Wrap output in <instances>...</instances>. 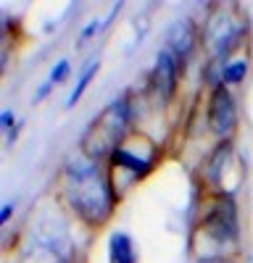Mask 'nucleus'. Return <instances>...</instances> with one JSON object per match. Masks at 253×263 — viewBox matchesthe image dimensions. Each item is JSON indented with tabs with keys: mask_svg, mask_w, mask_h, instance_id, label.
Wrapping results in <instances>:
<instances>
[{
	"mask_svg": "<svg viewBox=\"0 0 253 263\" xmlns=\"http://www.w3.org/2000/svg\"><path fill=\"white\" fill-rule=\"evenodd\" d=\"M66 197L77 216L87 224H103L114 208V192L109 179L100 174L98 161L84 153L66 163Z\"/></svg>",
	"mask_w": 253,
	"mask_h": 263,
	"instance_id": "obj_1",
	"label": "nucleus"
},
{
	"mask_svg": "<svg viewBox=\"0 0 253 263\" xmlns=\"http://www.w3.org/2000/svg\"><path fill=\"white\" fill-rule=\"evenodd\" d=\"M127 126H130V103L121 98V100H114L90 124L87 135H84V140H82V153L90 156L93 161L114 156V153L119 150V142L124 137Z\"/></svg>",
	"mask_w": 253,
	"mask_h": 263,
	"instance_id": "obj_2",
	"label": "nucleus"
},
{
	"mask_svg": "<svg viewBox=\"0 0 253 263\" xmlns=\"http://www.w3.org/2000/svg\"><path fill=\"white\" fill-rule=\"evenodd\" d=\"M243 34V24L240 18H235L229 11H216L211 13L208 24H206V45L211 48V53H214L216 58L227 55L232 50V45L240 40Z\"/></svg>",
	"mask_w": 253,
	"mask_h": 263,
	"instance_id": "obj_3",
	"label": "nucleus"
},
{
	"mask_svg": "<svg viewBox=\"0 0 253 263\" xmlns=\"http://www.w3.org/2000/svg\"><path fill=\"white\" fill-rule=\"evenodd\" d=\"M206 229L219 242H235L238 239V211L229 197H219L211 205V213L206 216Z\"/></svg>",
	"mask_w": 253,
	"mask_h": 263,
	"instance_id": "obj_4",
	"label": "nucleus"
},
{
	"mask_svg": "<svg viewBox=\"0 0 253 263\" xmlns=\"http://www.w3.org/2000/svg\"><path fill=\"white\" fill-rule=\"evenodd\" d=\"M235 121H238V111H235V98L229 95L227 87H216L211 92V100H208V124H211V132L219 137L229 135L235 129Z\"/></svg>",
	"mask_w": 253,
	"mask_h": 263,
	"instance_id": "obj_5",
	"label": "nucleus"
},
{
	"mask_svg": "<svg viewBox=\"0 0 253 263\" xmlns=\"http://www.w3.org/2000/svg\"><path fill=\"white\" fill-rule=\"evenodd\" d=\"M179 69H182V61L164 48L156 58V66H153V74H151V82L156 87V92L161 98H172L174 95V87H177V79H179Z\"/></svg>",
	"mask_w": 253,
	"mask_h": 263,
	"instance_id": "obj_6",
	"label": "nucleus"
},
{
	"mask_svg": "<svg viewBox=\"0 0 253 263\" xmlns=\"http://www.w3.org/2000/svg\"><path fill=\"white\" fill-rule=\"evenodd\" d=\"M166 48L172 50L179 61H185L195 48V27L190 18H177L166 29Z\"/></svg>",
	"mask_w": 253,
	"mask_h": 263,
	"instance_id": "obj_7",
	"label": "nucleus"
},
{
	"mask_svg": "<svg viewBox=\"0 0 253 263\" xmlns=\"http://www.w3.org/2000/svg\"><path fill=\"white\" fill-rule=\"evenodd\" d=\"M109 260L111 263H137V255H135V245L130 234L124 232H116L109 242Z\"/></svg>",
	"mask_w": 253,
	"mask_h": 263,
	"instance_id": "obj_8",
	"label": "nucleus"
},
{
	"mask_svg": "<svg viewBox=\"0 0 253 263\" xmlns=\"http://www.w3.org/2000/svg\"><path fill=\"white\" fill-rule=\"evenodd\" d=\"M111 161H114L116 166H121V168L135 171V174H145L148 168H151V161H142V158L132 156V153H130V150H124V147H119V150L114 153Z\"/></svg>",
	"mask_w": 253,
	"mask_h": 263,
	"instance_id": "obj_9",
	"label": "nucleus"
},
{
	"mask_svg": "<svg viewBox=\"0 0 253 263\" xmlns=\"http://www.w3.org/2000/svg\"><path fill=\"white\" fill-rule=\"evenodd\" d=\"M229 156H232V147H229V145H219V150L211 156V163H208V177H211V182L219 184L222 174H224V168H227V163H229Z\"/></svg>",
	"mask_w": 253,
	"mask_h": 263,
	"instance_id": "obj_10",
	"label": "nucleus"
},
{
	"mask_svg": "<svg viewBox=\"0 0 253 263\" xmlns=\"http://www.w3.org/2000/svg\"><path fill=\"white\" fill-rule=\"evenodd\" d=\"M95 71H98V61L93 58L87 66H84V74L79 77V82H77V87L71 90V95H69V105H74L82 95H84V90H87V84H90V79L95 77Z\"/></svg>",
	"mask_w": 253,
	"mask_h": 263,
	"instance_id": "obj_11",
	"label": "nucleus"
},
{
	"mask_svg": "<svg viewBox=\"0 0 253 263\" xmlns=\"http://www.w3.org/2000/svg\"><path fill=\"white\" fill-rule=\"evenodd\" d=\"M245 77V61H232L224 69V84H238Z\"/></svg>",
	"mask_w": 253,
	"mask_h": 263,
	"instance_id": "obj_12",
	"label": "nucleus"
},
{
	"mask_svg": "<svg viewBox=\"0 0 253 263\" xmlns=\"http://www.w3.org/2000/svg\"><path fill=\"white\" fill-rule=\"evenodd\" d=\"M66 74H69V61L61 58V61L53 66V71H50V77H48V84L53 87L56 82H63V79H66Z\"/></svg>",
	"mask_w": 253,
	"mask_h": 263,
	"instance_id": "obj_13",
	"label": "nucleus"
},
{
	"mask_svg": "<svg viewBox=\"0 0 253 263\" xmlns=\"http://www.w3.org/2000/svg\"><path fill=\"white\" fill-rule=\"evenodd\" d=\"M98 27H100V21L95 18V21H93V24H90V27H84V29H82V34H79V40H87L90 34H95V32H98Z\"/></svg>",
	"mask_w": 253,
	"mask_h": 263,
	"instance_id": "obj_14",
	"label": "nucleus"
},
{
	"mask_svg": "<svg viewBox=\"0 0 253 263\" xmlns=\"http://www.w3.org/2000/svg\"><path fill=\"white\" fill-rule=\"evenodd\" d=\"M11 126H13V116H11V111H3V129L11 132Z\"/></svg>",
	"mask_w": 253,
	"mask_h": 263,
	"instance_id": "obj_15",
	"label": "nucleus"
},
{
	"mask_svg": "<svg viewBox=\"0 0 253 263\" xmlns=\"http://www.w3.org/2000/svg\"><path fill=\"white\" fill-rule=\"evenodd\" d=\"M198 263H229L227 258H214V255H211V258H201Z\"/></svg>",
	"mask_w": 253,
	"mask_h": 263,
	"instance_id": "obj_16",
	"label": "nucleus"
},
{
	"mask_svg": "<svg viewBox=\"0 0 253 263\" xmlns=\"http://www.w3.org/2000/svg\"><path fill=\"white\" fill-rule=\"evenodd\" d=\"M11 208H13V205L6 203V208H3V221H8V218H11Z\"/></svg>",
	"mask_w": 253,
	"mask_h": 263,
	"instance_id": "obj_17",
	"label": "nucleus"
}]
</instances>
